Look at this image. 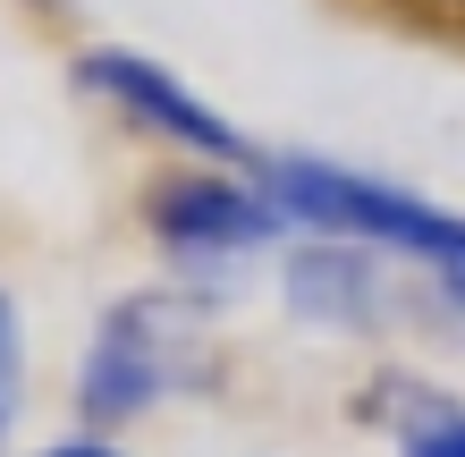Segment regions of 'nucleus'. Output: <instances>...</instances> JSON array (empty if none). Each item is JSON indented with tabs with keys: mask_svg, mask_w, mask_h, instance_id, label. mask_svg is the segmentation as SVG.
I'll use <instances>...</instances> for the list:
<instances>
[{
	"mask_svg": "<svg viewBox=\"0 0 465 457\" xmlns=\"http://www.w3.org/2000/svg\"><path fill=\"white\" fill-rule=\"evenodd\" d=\"M254 178L280 204L288 229L347 237V246H372V254H415L423 272H440V263L465 254V212L431 204V195H415L398 178L347 170V161H313V153H262Z\"/></svg>",
	"mask_w": 465,
	"mask_h": 457,
	"instance_id": "nucleus-1",
	"label": "nucleus"
},
{
	"mask_svg": "<svg viewBox=\"0 0 465 457\" xmlns=\"http://www.w3.org/2000/svg\"><path fill=\"white\" fill-rule=\"evenodd\" d=\"M203 356H212V305L195 288H135L94 322L85 356H76V407L85 423L153 415L161 398L203 382Z\"/></svg>",
	"mask_w": 465,
	"mask_h": 457,
	"instance_id": "nucleus-2",
	"label": "nucleus"
},
{
	"mask_svg": "<svg viewBox=\"0 0 465 457\" xmlns=\"http://www.w3.org/2000/svg\"><path fill=\"white\" fill-rule=\"evenodd\" d=\"M68 76H76V94H94V102H111V111L127 119V127H144V136H161V144H178V153H195L203 170H254V144L237 136V119H221L212 102L186 85L178 68H161V60H144V51H119V43H85L68 60Z\"/></svg>",
	"mask_w": 465,
	"mask_h": 457,
	"instance_id": "nucleus-3",
	"label": "nucleus"
},
{
	"mask_svg": "<svg viewBox=\"0 0 465 457\" xmlns=\"http://www.w3.org/2000/svg\"><path fill=\"white\" fill-rule=\"evenodd\" d=\"M144 229L161 237V254L178 272H221V263L271 246L288 221L262 195L254 170H178V178H161L144 195Z\"/></svg>",
	"mask_w": 465,
	"mask_h": 457,
	"instance_id": "nucleus-4",
	"label": "nucleus"
},
{
	"mask_svg": "<svg viewBox=\"0 0 465 457\" xmlns=\"http://www.w3.org/2000/svg\"><path fill=\"white\" fill-rule=\"evenodd\" d=\"M280 297L288 313L322 322V331H355V322L381 313V254L347 246V237H313L280 263Z\"/></svg>",
	"mask_w": 465,
	"mask_h": 457,
	"instance_id": "nucleus-5",
	"label": "nucleus"
},
{
	"mask_svg": "<svg viewBox=\"0 0 465 457\" xmlns=\"http://www.w3.org/2000/svg\"><path fill=\"white\" fill-rule=\"evenodd\" d=\"M406 457H465V407L457 398H415V415L398 423Z\"/></svg>",
	"mask_w": 465,
	"mask_h": 457,
	"instance_id": "nucleus-6",
	"label": "nucleus"
},
{
	"mask_svg": "<svg viewBox=\"0 0 465 457\" xmlns=\"http://www.w3.org/2000/svg\"><path fill=\"white\" fill-rule=\"evenodd\" d=\"M17 398H25V313H17L9 288H0V441H9V423H17Z\"/></svg>",
	"mask_w": 465,
	"mask_h": 457,
	"instance_id": "nucleus-7",
	"label": "nucleus"
},
{
	"mask_svg": "<svg viewBox=\"0 0 465 457\" xmlns=\"http://www.w3.org/2000/svg\"><path fill=\"white\" fill-rule=\"evenodd\" d=\"M431 280H440V297H449V305L465 313V254H457V263H440V272H431Z\"/></svg>",
	"mask_w": 465,
	"mask_h": 457,
	"instance_id": "nucleus-8",
	"label": "nucleus"
},
{
	"mask_svg": "<svg viewBox=\"0 0 465 457\" xmlns=\"http://www.w3.org/2000/svg\"><path fill=\"white\" fill-rule=\"evenodd\" d=\"M43 457H119V449H111V441H94V432H85V441H60V449H43Z\"/></svg>",
	"mask_w": 465,
	"mask_h": 457,
	"instance_id": "nucleus-9",
	"label": "nucleus"
}]
</instances>
